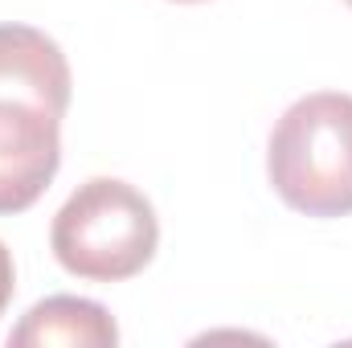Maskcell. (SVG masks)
<instances>
[{"label": "cell", "instance_id": "277c9868", "mask_svg": "<svg viewBox=\"0 0 352 348\" xmlns=\"http://www.w3.org/2000/svg\"><path fill=\"white\" fill-rule=\"evenodd\" d=\"M70 62L62 45L33 25H0V98L33 102L58 119L70 107Z\"/></svg>", "mask_w": 352, "mask_h": 348}, {"label": "cell", "instance_id": "3957f363", "mask_svg": "<svg viewBox=\"0 0 352 348\" xmlns=\"http://www.w3.org/2000/svg\"><path fill=\"white\" fill-rule=\"evenodd\" d=\"M62 168V119L0 98V213H25Z\"/></svg>", "mask_w": 352, "mask_h": 348}, {"label": "cell", "instance_id": "ba28073f", "mask_svg": "<svg viewBox=\"0 0 352 348\" xmlns=\"http://www.w3.org/2000/svg\"><path fill=\"white\" fill-rule=\"evenodd\" d=\"M344 4H352V0H344Z\"/></svg>", "mask_w": 352, "mask_h": 348}, {"label": "cell", "instance_id": "52a82bcc", "mask_svg": "<svg viewBox=\"0 0 352 348\" xmlns=\"http://www.w3.org/2000/svg\"><path fill=\"white\" fill-rule=\"evenodd\" d=\"M176 4H201V0H176Z\"/></svg>", "mask_w": 352, "mask_h": 348}, {"label": "cell", "instance_id": "8992f818", "mask_svg": "<svg viewBox=\"0 0 352 348\" xmlns=\"http://www.w3.org/2000/svg\"><path fill=\"white\" fill-rule=\"evenodd\" d=\"M12 291H16V266H12L8 246L0 242V316H4V307L12 303Z\"/></svg>", "mask_w": 352, "mask_h": 348}, {"label": "cell", "instance_id": "6da1fadb", "mask_svg": "<svg viewBox=\"0 0 352 348\" xmlns=\"http://www.w3.org/2000/svg\"><path fill=\"white\" fill-rule=\"evenodd\" d=\"M266 176L287 209L307 217L352 213V94L295 98L266 140Z\"/></svg>", "mask_w": 352, "mask_h": 348}, {"label": "cell", "instance_id": "7a4b0ae2", "mask_svg": "<svg viewBox=\"0 0 352 348\" xmlns=\"http://www.w3.org/2000/svg\"><path fill=\"white\" fill-rule=\"evenodd\" d=\"M160 246V221L152 201L115 176H94L78 184L66 205L54 213L50 250L87 283H123L135 279Z\"/></svg>", "mask_w": 352, "mask_h": 348}, {"label": "cell", "instance_id": "5b68a950", "mask_svg": "<svg viewBox=\"0 0 352 348\" xmlns=\"http://www.w3.org/2000/svg\"><path fill=\"white\" fill-rule=\"evenodd\" d=\"M12 348H115L119 345V328L111 320V312L94 299L78 295H50L41 303H33L21 324L8 332Z\"/></svg>", "mask_w": 352, "mask_h": 348}]
</instances>
